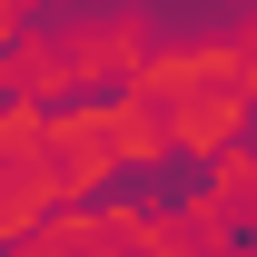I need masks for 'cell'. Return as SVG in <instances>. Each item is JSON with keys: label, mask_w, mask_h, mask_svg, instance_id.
I'll return each mask as SVG.
<instances>
[{"label": "cell", "mask_w": 257, "mask_h": 257, "mask_svg": "<svg viewBox=\"0 0 257 257\" xmlns=\"http://www.w3.org/2000/svg\"><path fill=\"white\" fill-rule=\"evenodd\" d=\"M218 188V149H149V159L109 168V178H89L79 188V218H99V208H149V218H178V208H198V198Z\"/></svg>", "instance_id": "6da1fadb"}]
</instances>
